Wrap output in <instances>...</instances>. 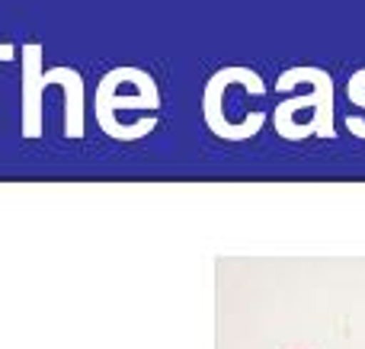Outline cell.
I'll return each mask as SVG.
<instances>
[{
  "label": "cell",
  "instance_id": "obj_1",
  "mask_svg": "<svg viewBox=\"0 0 365 349\" xmlns=\"http://www.w3.org/2000/svg\"><path fill=\"white\" fill-rule=\"evenodd\" d=\"M308 80H311V93L308 96H292V100L279 103L276 106V132L285 138V132L292 128V122L302 115V109H311L317 119V135L321 138H334V80L327 71L321 68H308Z\"/></svg>",
  "mask_w": 365,
  "mask_h": 349
},
{
  "label": "cell",
  "instance_id": "obj_2",
  "mask_svg": "<svg viewBox=\"0 0 365 349\" xmlns=\"http://www.w3.org/2000/svg\"><path fill=\"white\" fill-rule=\"evenodd\" d=\"M125 106V109H158L160 106V93H138V96H128L122 93V71H109L103 77L100 90H96V122L103 125V132L109 138H115V113Z\"/></svg>",
  "mask_w": 365,
  "mask_h": 349
},
{
  "label": "cell",
  "instance_id": "obj_3",
  "mask_svg": "<svg viewBox=\"0 0 365 349\" xmlns=\"http://www.w3.org/2000/svg\"><path fill=\"white\" fill-rule=\"evenodd\" d=\"M45 71H42V45H26L23 48V135L38 138L42 135V90Z\"/></svg>",
  "mask_w": 365,
  "mask_h": 349
},
{
  "label": "cell",
  "instance_id": "obj_4",
  "mask_svg": "<svg viewBox=\"0 0 365 349\" xmlns=\"http://www.w3.org/2000/svg\"><path fill=\"white\" fill-rule=\"evenodd\" d=\"M51 77L64 87V135L83 138V80L74 68H51Z\"/></svg>",
  "mask_w": 365,
  "mask_h": 349
},
{
  "label": "cell",
  "instance_id": "obj_5",
  "mask_svg": "<svg viewBox=\"0 0 365 349\" xmlns=\"http://www.w3.org/2000/svg\"><path fill=\"white\" fill-rule=\"evenodd\" d=\"M346 93H349V103H353V106L365 109V71H356V74L349 77Z\"/></svg>",
  "mask_w": 365,
  "mask_h": 349
},
{
  "label": "cell",
  "instance_id": "obj_6",
  "mask_svg": "<svg viewBox=\"0 0 365 349\" xmlns=\"http://www.w3.org/2000/svg\"><path fill=\"white\" fill-rule=\"evenodd\" d=\"M13 55H16V51H13V45H0V61H10Z\"/></svg>",
  "mask_w": 365,
  "mask_h": 349
}]
</instances>
